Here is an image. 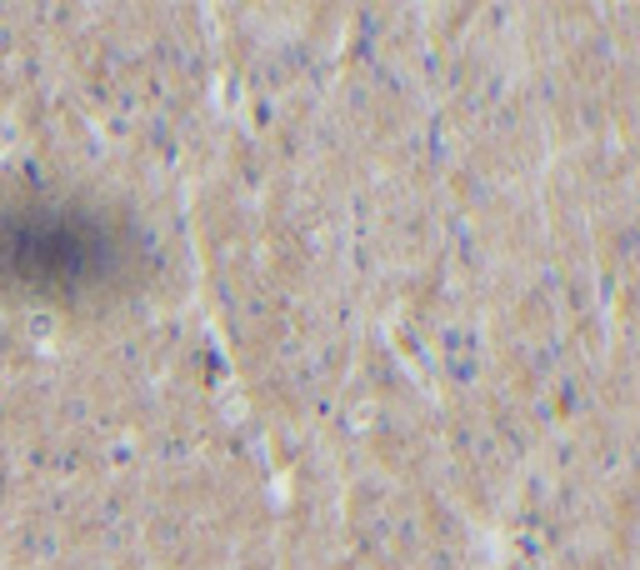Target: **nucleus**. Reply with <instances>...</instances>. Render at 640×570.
Masks as SVG:
<instances>
[{"instance_id": "f257e3e1", "label": "nucleus", "mask_w": 640, "mask_h": 570, "mask_svg": "<svg viewBox=\"0 0 640 570\" xmlns=\"http://www.w3.org/2000/svg\"><path fill=\"white\" fill-rule=\"evenodd\" d=\"M120 240L100 216L40 190L0 196V296L86 300L116 276Z\"/></svg>"}]
</instances>
